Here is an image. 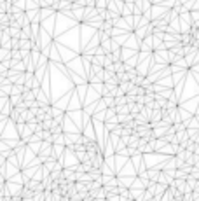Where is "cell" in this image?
<instances>
[{"label":"cell","instance_id":"cell-1","mask_svg":"<svg viewBox=\"0 0 199 201\" xmlns=\"http://www.w3.org/2000/svg\"><path fill=\"white\" fill-rule=\"evenodd\" d=\"M91 163H93L94 168H103V164H105V156H103V152H96L93 158H91Z\"/></svg>","mask_w":199,"mask_h":201},{"label":"cell","instance_id":"cell-2","mask_svg":"<svg viewBox=\"0 0 199 201\" xmlns=\"http://www.w3.org/2000/svg\"><path fill=\"white\" fill-rule=\"evenodd\" d=\"M103 103L107 108H114L117 105V96H112V95H105L103 96Z\"/></svg>","mask_w":199,"mask_h":201},{"label":"cell","instance_id":"cell-3","mask_svg":"<svg viewBox=\"0 0 199 201\" xmlns=\"http://www.w3.org/2000/svg\"><path fill=\"white\" fill-rule=\"evenodd\" d=\"M147 177L150 178V180H154V182H159L161 171H159V170H148V171H147Z\"/></svg>","mask_w":199,"mask_h":201},{"label":"cell","instance_id":"cell-4","mask_svg":"<svg viewBox=\"0 0 199 201\" xmlns=\"http://www.w3.org/2000/svg\"><path fill=\"white\" fill-rule=\"evenodd\" d=\"M9 33H11V37H18V39H21L23 28H18V26H9Z\"/></svg>","mask_w":199,"mask_h":201},{"label":"cell","instance_id":"cell-5","mask_svg":"<svg viewBox=\"0 0 199 201\" xmlns=\"http://www.w3.org/2000/svg\"><path fill=\"white\" fill-rule=\"evenodd\" d=\"M11 58L12 60H23L25 54H23V51H19V49H11Z\"/></svg>","mask_w":199,"mask_h":201},{"label":"cell","instance_id":"cell-6","mask_svg":"<svg viewBox=\"0 0 199 201\" xmlns=\"http://www.w3.org/2000/svg\"><path fill=\"white\" fill-rule=\"evenodd\" d=\"M115 110H117V114H127V112H131L127 103L126 105H115Z\"/></svg>","mask_w":199,"mask_h":201},{"label":"cell","instance_id":"cell-7","mask_svg":"<svg viewBox=\"0 0 199 201\" xmlns=\"http://www.w3.org/2000/svg\"><path fill=\"white\" fill-rule=\"evenodd\" d=\"M46 63H47V56H46V54H40V56H38V63H37V68H42Z\"/></svg>","mask_w":199,"mask_h":201},{"label":"cell","instance_id":"cell-8","mask_svg":"<svg viewBox=\"0 0 199 201\" xmlns=\"http://www.w3.org/2000/svg\"><path fill=\"white\" fill-rule=\"evenodd\" d=\"M53 142L54 143H63V133H59V135H53Z\"/></svg>","mask_w":199,"mask_h":201},{"label":"cell","instance_id":"cell-9","mask_svg":"<svg viewBox=\"0 0 199 201\" xmlns=\"http://www.w3.org/2000/svg\"><path fill=\"white\" fill-rule=\"evenodd\" d=\"M142 7H143V12H148L150 11V2L148 0H142Z\"/></svg>","mask_w":199,"mask_h":201},{"label":"cell","instance_id":"cell-10","mask_svg":"<svg viewBox=\"0 0 199 201\" xmlns=\"http://www.w3.org/2000/svg\"><path fill=\"white\" fill-rule=\"evenodd\" d=\"M143 81H145V79H143V77H142L140 74H138V75H136L135 79H133V82H135L136 86H142V84H143Z\"/></svg>","mask_w":199,"mask_h":201},{"label":"cell","instance_id":"cell-11","mask_svg":"<svg viewBox=\"0 0 199 201\" xmlns=\"http://www.w3.org/2000/svg\"><path fill=\"white\" fill-rule=\"evenodd\" d=\"M168 108H176V98H175V96L169 98V102H168Z\"/></svg>","mask_w":199,"mask_h":201},{"label":"cell","instance_id":"cell-12","mask_svg":"<svg viewBox=\"0 0 199 201\" xmlns=\"http://www.w3.org/2000/svg\"><path fill=\"white\" fill-rule=\"evenodd\" d=\"M51 114L56 117V116H65L63 114V110H59V108H56V107H53V110H51Z\"/></svg>","mask_w":199,"mask_h":201},{"label":"cell","instance_id":"cell-13","mask_svg":"<svg viewBox=\"0 0 199 201\" xmlns=\"http://www.w3.org/2000/svg\"><path fill=\"white\" fill-rule=\"evenodd\" d=\"M26 185H28L30 189H33V191H35V189H37V185H38V182H37V180H30V182H26Z\"/></svg>","mask_w":199,"mask_h":201},{"label":"cell","instance_id":"cell-14","mask_svg":"<svg viewBox=\"0 0 199 201\" xmlns=\"http://www.w3.org/2000/svg\"><path fill=\"white\" fill-rule=\"evenodd\" d=\"M119 194H121V196H126V198H129V196H131V194H129V191H127V189H124V187H119Z\"/></svg>","mask_w":199,"mask_h":201},{"label":"cell","instance_id":"cell-15","mask_svg":"<svg viewBox=\"0 0 199 201\" xmlns=\"http://www.w3.org/2000/svg\"><path fill=\"white\" fill-rule=\"evenodd\" d=\"M94 4H96V0H87V2H86V7H94Z\"/></svg>","mask_w":199,"mask_h":201}]
</instances>
